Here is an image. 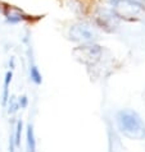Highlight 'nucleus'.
<instances>
[{"mask_svg": "<svg viewBox=\"0 0 145 152\" xmlns=\"http://www.w3.org/2000/svg\"><path fill=\"white\" fill-rule=\"evenodd\" d=\"M110 9L119 19L135 20L145 12L141 0H108Z\"/></svg>", "mask_w": 145, "mask_h": 152, "instance_id": "obj_2", "label": "nucleus"}, {"mask_svg": "<svg viewBox=\"0 0 145 152\" xmlns=\"http://www.w3.org/2000/svg\"><path fill=\"white\" fill-rule=\"evenodd\" d=\"M18 104H19V109L27 107V104H28L27 96H21V97H18Z\"/></svg>", "mask_w": 145, "mask_h": 152, "instance_id": "obj_12", "label": "nucleus"}, {"mask_svg": "<svg viewBox=\"0 0 145 152\" xmlns=\"http://www.w3.org/2000/svg\"><path fill=\"white\" fill-rule=\"evenodd\" d=\"M119 20L121 19L114 14V12L110 8H99L95 13V22L104 31L113 32L118 27Z\"/></svg>", "mask_w": 145, "mask_h": 152, "instance_id": "obj_5", "label": "nucleus"}, {"mask_svg": "<svg viewBox=\"0 0 145 152\" xmlns=\"http://www.w3.org/2000/svg\"><path fill=\"white\" fill-rule=\"evenodd\" d=\"M70 39L78 44H89L98 39V32L95 27L90 23L80 22L70 28Z\"/></svg>", "mask_w": 145, "mask_h": 152, "instance_id": "obj_4", "label": "nucleus"}, {"mask_svg": "<svg viewBox=\"0 0 145 152\" xmlns=\"http://www.w3.org/2000/svg\"><path fill=\"white\" fill-rule=\"evenodd\" d=\"M21 136H22V120H18L17 121V125H16V133L13 137L17 147L21 146Z\"/></svg>", "mask_w": 145, "mask_h": 152, "instance_id": "obj_11", "label": "nucleus"}, {"mask_svg": "<svg viewBox=\"0 0 145 152\" xmlns=\"http://www.w3.org/2000/svg\"><path fill=\"white\" fill-rule=\"evenodd\" d=\"M1 12H3V14H4V17H5L8 23H18V22H22V20L27 19V15L24 14L19 8L13 7V5L3 7Z\"/></svg>", "mask_w": 145, "mask_h": 152, "instance_id": "obj_6", "label": "nucleus"}, {"mask_svg": "<svg viewBox=\"0 0 145 152\" xmlns=\"http://www.w3.org/2000/svg\"><path fill=\"white\" fill-rule=\"evenodd\" d=\"M12 78H13V73L12 70L7 72L5 78H4V90H3V105L5 106L8 102V99H9V86L12 82Z\"/></svg>", "mask_w": 145, "mask_h": 152, "instance_id": "obj_8", "label": "nucleus"}, {"mask_svg": "<svg viewBox=\"0 0 145 152\" xmlns=\"http://www.w3.org/2000/svg\"><path fill=\"white\" fill-rule=\"evenodd\" d=\"M27 152H36V141H35V133H33V126L28 124L27 126Z\"/></svg>", "mask_w": 145, "mask_h": 152, "instance_id": "obj_7", "label": "nucleus"}, {"mask_svg": "<svg viewBox=\"0 0 145 152\" xmlns=\"http://www.w3.org/2000/svg\"><path fill=\"white\" fill-rule=\"evenodd\" d=\"M73 56L76 60L82 63L85 65H94L98 63L103 54V49L95 42H89V44H81L73 50Z\"/></svg>", "mask_w": 145, "mask_h": 152, "instance_id": "obj_3", "label": "nucleus"}, {"mask_svg": "<svg viewBox=\"0 0 145 152\" xmlns=\"http://www.w3.org/2000/svg\"><path fill=\"white\" fill-rule=\"evenodd\" d=\"M30 78H31V81L36 84H40L42 82V75L40 73L39 68H37L35 64H30Z\"/></svg>", "mask_w": 145, "mask_h": 152, "instance_id": "obj_9", "label": "nucleus"}, {"mask_svg": "<svg viewBox=\"0 0 145 152\" xmlns=\"http://www.w3.org/2000/svg\"><path fill=\"white\" fill-rule=\"evenodd\" d=\"M8 113L9 114H16L17 111H18L19 109V104H18V99L14 96H10L9 99H8Z\"/></svg>", "mask_w": 145, "mask_h": 152, "instance_id": "obj_10", "label": "nucleus"}, {"mask_svg": "<svg viewBox=\"0 0 145 152\" xmlns=\"http://www.w3.org/2000/svg\"><path fill=\"white\" fill-rule=\"evenodd\" d=\"M9 65L12 66V68H14V59H13V58L10 59V61H9Z\"/></svg>", "mask_w": 145, "mask_h": 152, "instance_id": "obj_13", "label": "nucleus"}, {"mask_svg": "<svg viewBox=\"0 0 145 152\" xmlns=\"http://www.w3.org/2000/svg\"><path fill=\"white\" fill-rule=\"evenodd\" d=\"M117 124L119 132L125 137L134 141H141L145 138V123L136 111L130 109L118 111Z\"/></svg>", "mask_w": 145, "mask_h": 152, "instance_id": "obj_1", "label": "nucleus"}]
</instances>
